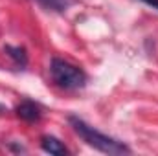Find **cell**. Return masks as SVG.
Masks as SVG:
<instances>
[{
    "instance_id": "6da1fadb",
    "label": "cell",
    "mask_w": 158,
    "mask_h": 156,
    "mask_svg": "<svg viewBox=\"0 0 158 156\" xmlns=\"http://www.w3.org/2000/svg\"><path fill=\"white\" fill-rule=\"evenodd\" d=\"M68 123L72 125L74 132L77 134L86 145L94 147L99 153H105V154H129L131 153V149L123 142H118V140H114V138H110V136L96 130L94 127H90L86 121L79 119L77 116H70L68 117Z\"/></svg>"
},
{
    "instance_id": "7a4b0ae2",
    "label": "cell",
    "mask_w": 158,
    "mask_h": 156,
    "mask_svg": "<svg viewBox=\"0 0 158 156\" xmlns=\"http://www.w3.org/2000/svg\"><path fill=\"white\" fill-rule=\"evenodd\" d=\"M50 76L57 86H61L64 90H77L86 84V74L79 66L64 61V59H59V57L52 59Z\"/></svg>"
},
{
    "instance_id": "3957f363",
    "label": "cell",
    "mask_w": 158,
    "mask_h": 156,
    "mask_svg": "<svg viewBox=\"0 0 158 156\" xmlns=\"http://www.w3.org/2000/svg\"><path fill=\"white\" fill-rule=\"evenodd\" d=\"M17 116L20 117V119H24V121H28V123L39 121L40 119V107L37 103L26 99V101H22V103L17 107Z\"/></svg>"
},
{
    "instance_id": "277c9868",
    "label": "cell",
    "mask_w": 158,
    "mask_h": 156,
    "mask_svg": "<svg viewBox=\"0 0 158 156\" xmlns=\"http://www.w3.org/2000/svg\"><path fill=\"white\" fill-rule=\"evenodd\" d=\"M40 147H42V151H46V153H50V154L53 156H64L68 154V149L61 143V140H57L55 136H42L40 138Z\"/></svg>"
},
{
    "instance_id": "5b68a950",
    "label": "cell",
    "mask_w": 158,
    "mask_h": 156,
    "mask_svg": "<svg viewBox=\"0 0 158 156\" xmlns=\"http://www.w3.org/2000/svg\"><path fill=\"white\" fill-rule=\"evenodd\" d=\"M4 53L15 63V66L17 68H26V64H28V53H26V48H22V46H9V44H6L4 46Z\"/></svg>"
},
{
    "instance_id": "8992f818",
    "label": "cell",
    "mask_w": 158,
    "mask_h": 156,
    "mask_svg": "<svg viewBox=\"0 0 158 156\" xmlns=\"http://www.w3.org/2000/svg\"><path fill=\"white\" fill-rule=\"evenodd\" d=\"M76 0H37V4L42 6L46 11H53V13H64Z\"/></svg>"
},
{
    "instance_id": "52a82bcc",
    "label": "cell",
    "mask_w": 158,
    "mask_h": 156,
    "mask_svg": "<svg viewBox=\"0 0 158 156\" xmlns=\"http://www.w3.org/2000/svg\"><path fill=\"white\" fill-rule=\"evenodd\" d=\"M143 4H147V6H151L153 9H158V0H142Z\"/></svg>"
}]
</instances>
